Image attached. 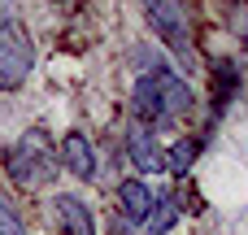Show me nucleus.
I'll list each match as a JSON object with an SVG mask.
<instances>
[{
	"label": "nucleus",
	"instance_id": "11",
	"mask_svg": "<svg viewBox=\"0 0 248 235\" xmlns=\"http://www.w3.org/2000/svg\"><path fill=\"white\" fill-rule=\"evenodd\" d=\"M196 153H201V140H174V144L166 148V170L187 174V170L196 166Z\"/></svg>",
	"mask_w": 248,
	"mask_h": 235
},
{
	"label": "nucleus",
	"instance_id": "8",
	"mask_svg": "<svg viewBox=\"0 0 248 235\" xmlns=\"http://www.w3.org/2000/svg\"><path fill=\"white\" fill-rule=\"evenodd\" d=\"M118 201H122V214L131 222H144L157 205V188H148V179H122L118 183Z\"/></svg>",
	"mask_w": 248,
	"mask_h": 235
},
{
	"label": "nucleus",
	"instance_id": "3",
	"mask_svg": "<svg viewBox=\"0 0 248 235\" xmlns=\"http://www.w3.org/2000/svg\"><path fill=\"white\" fill-rule=\"evenodd\" d=\"M144 13H148V26L157 31V39L183 61V70H192L196 52H192V26H187L183 0H144Z\"/></svg>",
	"mask_w": 248,
	"mask_h": 235
},
{
	"label": "nucleus",
	"instance_id": "6",
	"mask_svg": "<svg viewBox=\"0 0 248 235\" xmlns=\"http://www.w3.org/2000/svg\"><path fill=\"white\" fill-rule=\"evenodd\" d=\"M48 209H52L57 227H61L65 235H100V231H96V218H92V209H87V201H78L74 192H61V196H52V201H48Z\"/></svg>",
	"mask_w": 248,
	"mask_h": 235
},
{
	"label": "nucleus",
	"instance_id": "9",
	"mask_svg": "<svg viewBox=\"0 0 248 235\" xmlns=\"http://www.w3.org/2000/svg\"><path fill=\"white\" fill-rule=\"evenodd\" d=\"M131 118H135V122H144V126L166 122V118H161V105H157V96H153L148 74H140V78H135V92H131Z\"/></svg>",
	"mask_w": 248,
	"mask_h": 235
},
{
	"label": "nucleus",
	"instance_id": "13",
	"mask_svg": "<svg viewBox=\"0 0 248 235\" xmlns=\"http://www.w3.org/2000/svg\"><path fill=\"white\" fill-rule=\"evenodd\" d=\"M13 17V0H0V22H9Z\"/></svg>",
	"mask_w": 248,
	"mask_h": 235
},
{
	"label": "nucleus",
	"instance_id": "10",
	"mask_svg": "<svg viewBox=\"0 0 248 235\" xmlns=\"http://www.w3.org/2000/svg\"><path fill=\"white\" fill-rule=\"evenodd\" d=\"M174 222H179V196H157L153 214H148L140 227H144V235H170Z\"/></svg>",
	"mask_w": 248,
	"mask_h": 235
},
{
	"label": "nucleus",
	"instance_id": "2",
	"mask_svg": "<svg viewBox=\"0 0 248 235\" xmlns=\"http://www.w3.org/2000/svg\"><path fill=\"white\" fill-rule=\"evenodd\" d=\"M31 70H35V39H31V31L17 17L0 22V92H17L31 78Z\"/></svg>",
	"mask_w": 248,
	"mask_h": 235
},
{
	"label": "nucleus",
	"instance_id": "4",
	"mask_svg": "<svg viewBox=\"0 0 248 235\" xmlns=\"http://www.w3.org/2000/svg\"><path fill=\"white\" fill-rule=\"evenodd\" d=\"M144 74H148V83H153V96H157V105H161V118H166V122H174V118H187V113H192L196 96H192V87L183 83V74H174V70H166V65H153V70H144Z\"/></svg>",
	"mask_w": 248,
	"mask_h": 235
},
{
	"label": "nucleus",
	"instance_id": "7",
	"mask_svg": "<svg viewBox=\"0 0 248 235\" xmlns=\"http://www.w3.org/2000/svg\"><path fill=\"white\" fill-rule=\"evenodd\" d=\"M57 161H61V170H70L74 179H92V174H96V153H92V140H87L78 126L61 135V144H57Z\"/></svg>",
	"mask_w": 248,
	"mask_h": 235
},
{
	"label": "nucleus",
	"instance_id": "12",
	"mask_svg": "<svg viewBox=\"0 0 248 235\" xmlns=\"http://www.w3.org/2000/svg\"><path fill=\"white\" fill-rule=\"evenodd\" d=\"M0 235H26V222H22L17 205L9 201V192H0Z\"/></svg>",
	"mask_w": 248,
	"mask_h": 235
},
{
	"label": "nucleus",
	"instance_id": "1",
	"mask_svg": "<svg viewBox=\"0 0 248 235\" xmlns=\"http://www.w3.org/2000/svg\"><path fill=\"white\" fill-rule=\"evenodd\" d=\"M0 161H4V174H9L17 188H26V192L52 188L57 174H61L57 144H52V135H48L44 126H26L13 144L0 153Z\"/></svg>",
	"mask_w": 248,
	"mask_h": 235
},
{
	"label": "nucleus",
	"instance_id": "5",
	"mask_svg": "<svg viewBox=\"0 0 248 235\" xmlns=\"http://www.w3.org/2000/svg\"><path fill=\"white\" fill-rule=\"evenodd\" d=\"M126 157H131V166L140 170V174H161L166 170V148L157 144V135H153V126H144V122H126Z\"/></svg>",
	"mask_w": 248,
	"mask_h": 235
}]
</instances>
